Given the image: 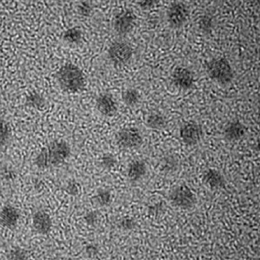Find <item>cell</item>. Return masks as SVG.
<instances>
[{"instance_id":"obj_1","label":"cell","mask_w":260,"mask_h":260,"mask_svg":"<svg viewBox=\"0 0 260 260\" xmlns=\"http://www.w3.org/2000/svg\"><path fill=\"white\" fill-rule=\"evenodd\" d=\"M70 155V147L64 140L51 142L41 150L35 159V164L41 169L62 165Z\"/></svg>"},{"instance_id":"obj_2","label":"cell","mask_w":260,"mask_h":260,"mask_svg":"<svg viewBox=\"0 0 260 260\" xmlns=\"http://www.w3.org/2000/svg\"><path fill=\"white\" fill-rule=\"evenodd\" d=\"M56 78L61 89L68 93H78L82 91L85 85L82 70L72 64L63 65L57 71Z\"/></svg>"},{"instance_id":"obj_3","label":"cell","mask_w":260,"mask_h":260,"mask_svg":"<svg viewBox=\"0 0 260 260\" xmlns=\"http://www.w3.org/2000/svg\"><path fill=\"white\" fill-rule=\"evenodd\" d=\"M207 72L212 79L219 84L230 83L233 78L231 65L224 58L214 59L207 64Z\"/></svg>"},{"instance_id":"obj_4","label":"cell","mask_w":260,"mask_h":260,"mask_svg":"<svg viewBox=\"0 0 260 260\" xmlns=\"http://www.w3.org/2000/svg\"><path fill=\"white\" fill-rule=\"evenodd\" d=\"M172 204L182 209H191L196 204V198L186 185H180L172 192L170 196Z\"/></svg>"},{"instance_id":"obj_5","label":"cell","mask_w":260,"mask_h":260,"mask_svg":"<svg viewBox=\"0 0 260 260\" xmlns=\"http://www.w3.org/2000/svg\"><path fill=\"white\" fill-rule=\"evenodd\" d=\"M167 17L172 27H181L188 19V8L183 3H172L167 11Z\"/></svg>"},{"instance_id":"obj_6","label":"cell","mask_w":260,"mask_h":260,"mask_svg":"<svg viewBox=\"0 0 260 260\" xmlns=\"http://www.w3.org/2000/svg\"><path fill=\"white\" fill-rule=\"evenodd\" d=\"M119 145L124 148H135L142 143V137L140 131L134 127L123 129L117 136Z\"/></svg>"},{"instance_id":"obj_7","label":"cell","mask_w":260,"mask_h":260,"mask_svg":"<svg viewBox=\"0 0 260 260\" xmlns=\"http://www.w3.org/2000/svg\"><path fill=\"white\" fill-rule=\"evenodd\" d=\"M111 60L116 64H123L130 60L132 55V49L125 42H116L108 51Z\"/></svg>"},{"instance_id":"obj_8","label":"cell","mask_w":260,"mask_h":260,"mask_svg":"<svg viewBox=\"0 0 260 260\" xmlns=\"http://www.w3.org/2000/svg\"><path fill=\"white\" fill-rule=\"evenodd\" d=\"M201 126L195 122H189L185 124L180 130V137L184 143L187 145H196L201 139Z\"/></svg>"},{"instance_id":"obj_9","label":"cell","mask_w":260,"mask_h":260,"mask_svg":"<svg viewBox=\"0 0 260 260\" xmlns=\"http://www.w3.org/2000/svg\"><path fill=\"white\" fill-rule=\"evenodd\" d=\"M136 18L131 11H123L115 17L114 21V29L120 34L130 32L133 28Z\"/></svg>"},{"instance_id":"obj_10","label":"cell","mask_w":260,"mask_h":260,"mask_svg":"<svg viewBox=\"0 0 260 260\" xmlns=\"http://www.w3.org/2000/svg\"><path fill=\"white\" fill-rule=\"evenodd\" d=\"M172 79L176 85L187 90L193 85L194 76L193 72L190 69L179 67L174 70L172 73Z\"/></svg>"},{"instance_id":"obj_11","label":"cell","mask_w":260,"mask_h":260,"mask_svg":"<svg viewBox=\"0 0 260 260\" xmlns=\"http://www.w3.org/2000/svg\"><path fill=\"white\" fill-rule=\"evenodd\" d=\"M97 109L101 114L111 117L117 113V106L112 95L104 94L97 99Z\"/></svg>"},{"instance_id":"obj_12","label":"cell","mask_w":260,"mask_h":260,"mask_svg":"<svg viewBox=\"0 0 260 260\" xmlns=\"http://www.w3.org/2000/svg\"><path fill=\"white\" fill-rule=\"evenodd\" d=\"M20 216H21V213L17 208L11 205H7L3 208L0 215L1 225L10 229H13L16 228Z\"/></svg>"},{"instance_id":"obj_13","label":"cell","mask_w":260,"mask_h":260,"mask_svg":"<svg viewBox=\"0 0 260 260\" xmlns=\"http://www.w3.org/2000/svg\"><path fill=\"white\" fill-rule=\"evenodd\" d=\"M33 226L41 234H46L50 231L52 226L50 215L44 211H39L33 217Z\"/></svg>"},{"instance_id":"obj_14","label":"cell","mask_w":260,"mask_h":260,"mask_svg":"<svg viewBox=\"0 0 260 260\" xmlns=\"http://www.w3.org/2000/svg\"><path fill=\"white\" fill-rule=\"evenodd\" d=\"M245 133H246V128L239 121H235L230 123L227 126L224 132L226 140L231 142L241 140L244 137Z\"/></svg>"},{"instance_id":"obj_15","label":"cell","mask_w":260,"mask_h":260,"mask_svg":"<svg viewBox=\"0 0 260 260\" xmlns=\"http://www.w3.org/2000/svg\"><path fill=\"white\" fill-rule=\"evenodd\" d=\"M204 182L212 189L222 188L226 184L223 176L215 169H210L205 174Z\"/></svg>"},{"instance_id":"obj_16","label":"cell","mask_w":260,"mask_h":260,"mask_svg":"<svg viewBox=\"0 0 260 260\" xmlns=\"http://www.w3.org/2000/svg\"><path fill=\"white\" fill-rule=\"evenodd\" d=\"M147 173L146 163L142 160H137L131 164L128 170V177L132 181H137Z\"/></svg>"},{"instance_id":"obj_17","label":"cell","mask_w":260,"mask_h":260,"mask_svg":"<svg viewBox=\"0 0 260 260\" xmlns=\"http://www.w3.org/2000/svg\"><path fill=\"white\" fill-rule=\"evenodd\" d=\"M145 125L153 130H163L166 127V121L161 115L158 114H152L146 119Z\"/></svg>"},{"instance_id":"obj_18","label":"cell","mask_w":260,"mask_h":260,"mask_svg":"<svg viewBox=\"0 0 260 260\" xmlns=\"http://www.w3.org/2000/svg\"><path fill=\"white\" fill-rule=\"evenodd\" d=\"M122 100L126 105L133 107L140 102V94L135 89H127L122 94Z\"/></svg>"},{"instance_id":"obj_19","label":"cell","mask_w":260,"mask_h":260,"mask_svg":"<svg viewBox=\"0 0 260 260\" xmlns=\"http://www.w3.org/2000/svg\"><path fill=\"white\" fill-rule=\"evenodd\" d=\"M63 39L69 44H77L82 39V31L77 27L68 29L64 33Z\"/></svg>"},{"instance_id":"obj_20","label":"cell","mask_w":260,"mask_h":260,"mask_svg":"<svg viewBox=\"0 0 260 260\" xmlns=\"http://www.w3.org/2000/svg\"><path fill=\"white\" fill-rule=\"evenodd\" d=\"M95 198L96 201L100 206H109L112 202V194L109 190L100 189L98 190Z\"/></svg>"},{"instance_id":"obj_21","label":"cell","mask_w":260,"mask_h":260,"mask_svg":"<svg viewBox=\"0 0 260 260\" xmlns=\"http://www.w3.org/2000/svg\"><path fill=\"white\" fill-rule=\"evenodd\" d=\"M26 105L36 109H42L45 106V101L38 94H32L26 99Z\"/></svg>"},{"instance_id":"obj_22","label":"cell","mask_w":260,"mask_h":260,"mask_svg":"<svg viewBox=\"0 0 260 260\" xmlns=\"http://www.w3.org/2000/svg\"><path fill=\"white\" fill-rule=\"evenodd\" d=\"M102 163L105 168H112L117 163V160H116V158H114V155H112V154L107 153L102 157Z\"/></svg>"},{"instance_id":"obj_23","label":"cell","mask_w":260,"mask_h":260,"mask_svg":"<svg viewBox=\"0 0 260 260\" xmlns=\"http://www.w3.org/2000/svg\"><path fill=\"white\" fill-rule=\"evenodd\" d=\"M99 215L97 211L89 212L84 217V220L89 226H94L99 219Z\"/></svg>"},{"instance_id":"obj_24","label":"cell","mask_w":260,"mask_h":260,"mask_svg":"<svg viewBox=\"0 0 260 260\" xmlns=\"http://www.w3.org/2000/svg\"><path fill=\"white\" fill-rule=\"evenodd\" d=\"M136 226V223L132 218H125L120 222V227L125 231L134 229Z\"/></svg>"},{"instance_id":"obj_25","label":"cell","mask_w":260,"mask_h":260,"mask_svg":"<svg viewBox=\"0 0 260 260\" xmlns=\"http://www.w3.org/2000/svg\"><path fill=\"white\" fill-rule=\"evenodd\" d=\"M9 137V129L4 121H1V144L4 145L5 142Z\"/></svg>"},{"instance_id":"obj_26","label":"cell","mask_w":260,"mask_h":260,"mask_svg":"<svg viewBox=\"0 0 260 260\" xmlns=\"http://www.w3.org/2000/svg\"><path fill=\"white\" fill-rule=\"evenodd\" d=\"M91 11H92V8H91L90 5H89V3H86V2H84V3H82L79 5L78 12L81 16H90Z\"/></svg>"},{"instance_id":"obj_27","label":"cell","mask_w":260,"mask_h":260,"mask_svg":"<svg viewBox=\"0 0 260 260\" xmlns=\"http://www.w3.org/2000/svg\"><path fill=\"white\" fill-rule=\"evenodd\" d=\"M11 259H27V253L24 250L18 249L12 251Z\"/></svg>"},{"instance_id":"obj_28","label":"cell","mask_w":260,"mask_h":260,"mask_svg":"<svg viewBox=\"0 0 260 260\" xmlns=\"http://www.w3.org/2000/svg\"><path fill=\"white\" fill-rule=\"evenodd\" d=\"M66 191L67 192V193H69V195H73V196L78 195L79 191L78 185L76 183L69 184L67 187Z\"/></svg>"},{"instance_id":"obj_29","label":"cell","mask_w":260,"mask_h":260,"mask_svg":"<svg viewBox=\"0 0 260 260\" xmlns=\"http://www.w3.org/2000/svg\"><path fill=\"white\" fill-rule=\"evenodd\" d=\"M155 1H145L139 3V6L144 10L150 9L155 4Z\"/></svg>"}]
</instances>
